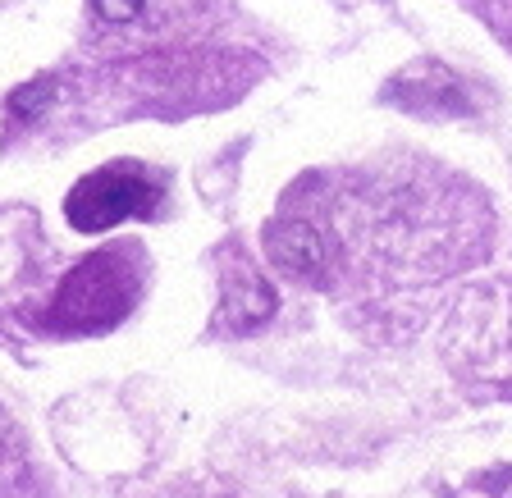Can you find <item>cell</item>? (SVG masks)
Masks as SVG:
<instances>
[{
    "label": "cell",
    "instance_id": "cell-1",
    "mask_svg": "<svg viewBox=\"0 0 512 498\" xmlns=\"http://www.w3.org/2000/svg\"><path fill=\"white\" fill-rule=\"evenodd\" d=\"M133 302V275L115 256H92L64 279L60 297H55V320L69 329H106Z\"/></svg>",
    "mask_w": 512,
    "mask_h": 498
},
{
    "label": "cell",
    "instance_id": "cell-2",
    "mask_svg": "<svg viewBox=\"0 0 512 498\" xmlns=\"http://www.w3.org/2000/svg\"><path fill=\"white\" fill-rule=\"evenodd\" d=\"M151 188L142 174L133 170H101V174H87L74 192H69V202H64V215L74 229L83 234H101L110 224L128 220V215H138L147 206Z\"/></svg>",
    "mask_w": 512,
    "mask_h": 498
},
{
    "label": "cell",
    "instance_id": "cell-3",
    "mask_svg": "<svg viewBox=\"0 0 512 498\" xmlns=\"http://www.w3.org/2000/svg\"><path fill=\"white\" fill-rule=\"evenodd\" d=\"M266 256L293 279H320L330 265V243L307 220H275L266 229Z\"/></svg>",
    "mask_w": 512,
    "mask_h": 498
},
{
    "label": "cell",
    "instance_id": "cell-4",
    "mask_svg": "<svg viewBox=\"0 0 512 498\" xmlns=\"http://www.w3.org/2000/svg\"><path fill=\"white\" fill-rule=\"evenodd\" d=\"M270 316H275V293H270V284H261V279L234 288L229 302H224V325H234V329H252Z\"/></svg>",
    "mask_w": 512,
    "mask_h": 498
},
{
    "label": "cell",
    "instance_id": "cell-5",
    "mask_svg": "<svg viewBox=\"0 0 512 498\" xmlns=\"http://www.w3.org/2000/svg\"><path fill=\"white\" fill-rule=\"evenodd\" d=\"M51 96H55L51 78H42V83H23L19 92L10 96V110H14V115H37V110H42Z\"/></svg>",
    "mask_w": 512,
    "mask_h": 498
},
{
    "label": "cell",
    "instance_id": "cell-6",
    "mask_svg": "<svg viewBox=\"0 0 512 498\" xmlns=\"http://www.w3.org/2000/svg\"><path fill=\"white\" fill-rule=\"evenodd\" d=\"M92 5H96V14L110 23H128L142 14V0H92Z\"/></svg>",
    "mask_w": 512,
    "mask_h": 498
}]
</instances>
